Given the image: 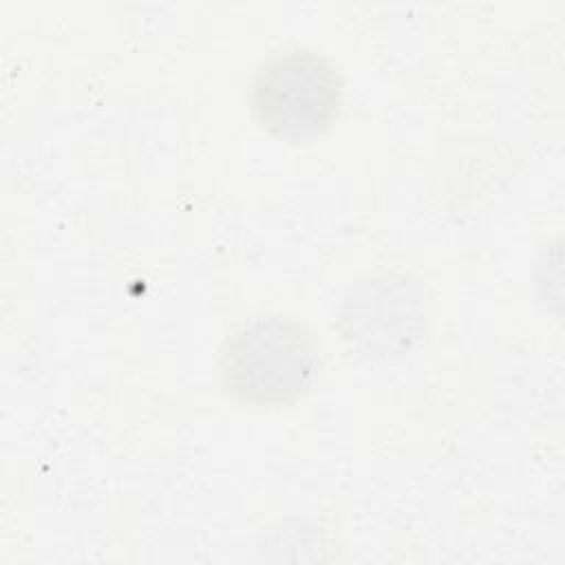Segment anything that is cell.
Returning a JSON list of instances; mask_svg holds the SVG:
<instances>
[{"mask_svg": "<svg viewBox=\"0 0 565 565\" xmlns=\"http://www.w3.org/2000/svg\"><path fill=\"white\" fill-rule=\"evenodd\" d=\"M309 329L280 313L254 318L225 340L218 355L223 388L243 404L280 406L300 397L318 373Z\"/></svg>", "mask_w": 565, "mask_h": 565, "instance_id": "obj_1", "label": "cell"}, {"mask_svg": "<svg viewBox=\"0 0 565 565\" xmlns=\"http://www.w3.org/2000/svg\"><path fill=\"white\" fill-rule=\"evenodd\" d=\"M342 77L335 64L307 46L269 55L252 77L249 106L258 124L285 139L324 132L340 113Z\"/></svg>", "mask_w": 565, "mask_h": 565, "instance_id": "obj_2", "label": "cell"}, {"mask_svg": "<svg viewBox=\"0 0 565 565\" xmlns=\"http://www.w3.org/2000/svg\"><path fill=\"white\" fill-rule=\"evenodd\" d=\"M338 324L347 344L364 358L402 355L426 329V294L404 274L369 276L344 296Z\"/></svg>", "mask_w": 565, "mask_h": 565, "instance_id": "obj_3", "label": "cell"}]
</instances>
